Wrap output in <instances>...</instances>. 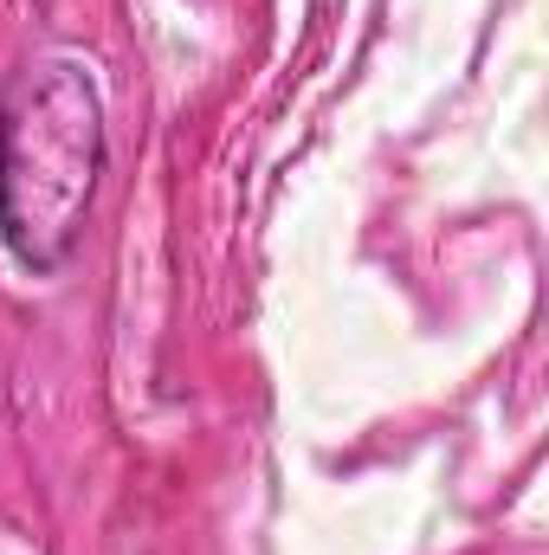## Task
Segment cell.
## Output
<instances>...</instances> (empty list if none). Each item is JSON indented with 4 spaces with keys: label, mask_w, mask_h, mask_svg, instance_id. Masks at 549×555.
<instances>
[{
    "label": "cell",
    "mask_w": 549,
    "mask_h": 555,
    "mask_svg": "<svg viewBox=\"0 0 549 555\" xmlns=\"http://www.w3.org/2000/svg\"><path fill=\"white\" fill-rule=\"evenodd\" d=\"M104 175V98L65 52L26 59L0 91V240L33 278L59 272Z\"/></svg>",
    "instance_id": "6da1fadb"
}]
</instances>
